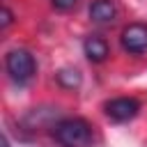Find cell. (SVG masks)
<instances>
[{"mask_svg": "<svg viewBox=\"0 0 147 147\" xmlns=\"http://www.w3.org/2000/svg\"><path fill=\"white\" fill-rule=\"evenodd\" d=\"M103 110L113 122H129L140 113V101L133 96H117V99L106 101Z\"/></svg>", "mask_w": 147, "mask_h": 147, "instance_id": "obj_3", "label": "cell"}, {"mask_svg": "<svg viewBox=\"0 0 147 147\" xmlns=\"http://www.w3.org/2000/svg\"><path fill=\"white\" fill-rule=\"evenodd\" d=\"M83 51H85V55H87L90 62H103V60L110 55V46H108V41H106L103 37H96V34H92V37L85 39Z\"/></svg>", "mask_w": 147, "mask_h": 147, "instance_id": "obj_5", "label": "cell"}, {"mask_svg": "<svg viewBox=\"0 0 147 147\" xmlns=\"http://www.w3.org/2000/svg\"><path fill=\"white\" fill-rule=\"evenodd\" d=\"M5 69H7V74L11 76V80H16L18 85H23V83L32 80V76H34V71H37V62H34V57H32L30 51L14 48V51H9L7 57H5Z\"/></svg>", "mask_w": 147, "mask_h": 147, "instance_id": "obj_2", "label": "cell"}, {"mask_svg": "<svg viewBox=\"0 0 147 147\" xmlns=\"http://www.w3.org/2000/svg\"><path fill=\"white\" fill-rule=\"evenodd\" d=\"M11 21H14L11 9H9V7H2V21H0V28H2V30H5V28H9V25H11Z\"/></svg>", "mask_w": 147, "mask_h": 147, "instance_id": "obj_9", "label": "cell"}, {"mask_svg": "<svg viewBox=\"0 0 147 147\" xmlns=\"http://www.w3.org/2000/svg\"><path fill=\"white\" fill-rule=\"evenodd\" d=\"M2 147H11V145H9V140H7V136H2Z\"/></svg>", "mask_w": 147, "mask_h": 147, "instance_id": "obj_10", "label": "cell"}, {"mask_svg": "<svg viewBox=\"0 0 147 147\" xmlns=\"http://www.w3.org/2000/svg\"><path fill=\"white\" fill-rule=\"evenodd\" d=\"M117 16V7L113 0H94L90 5V18L94 23H113Z\"/></svg>", "mask_w": 147, "mask_h": 147, "instance_id": "obj_6", "label": "cell"}, {"mask_svg": "<svg viewBox=\"0 0 147 147\" xmlns=\"http://www.w3.org/2000/svg\"><path fill=\"white\" fill-rule=\"evenodd\" d=\"M55 80L64 87V90H76V87H80V71L78 69H71V67H64V69H60L57 74H55Z\"/></svg>", "mask_w": 147, "mask_h": 147, "instance_id": "obj_7", "label": "cell"}, {"mask_svg": "<svg viewBox=\"0 0 147 147\" xmlns=\"http://www.w3.org/2000/svg\"><path fill=\"white\" fill-rule=\"evenodd\" d=\"M122 48L131 55H140L147 51V25L131 23L122 30Z\"/></svg>", "mask_w": 147, "mask_h": 147, "instance_id": "obj_4", "label": "cell"}, {"mask_svg": "<svg viewBox=\"0 0 147 147\" xmlns=\"http://www.w3.org/2000/svg\"><path fill=\"white\" fill-rule=\"evenodd\" d=\"M51 5L55 9H60V11H69V9H74L78 5V0H51Z\"/></svg>", "mask_w": 147, "mask_h": 147, "instance_id": "obj_8", "label": "cell"}, {"mask_svg": "<svg viewBox=\"0 0 147 147\" xmlns=\"http://www.w3.org/2000/svg\"><path fill=\"white\" fill-rule=\"evenodd\" d=\"M53 136L62 147H87L92 142V126L83 117H67L53 126Z\"/></svg>", "mask_w": 147, "mask_h": 147, "instance_id": "obj_1", "label": "cell"}]
</instances>
